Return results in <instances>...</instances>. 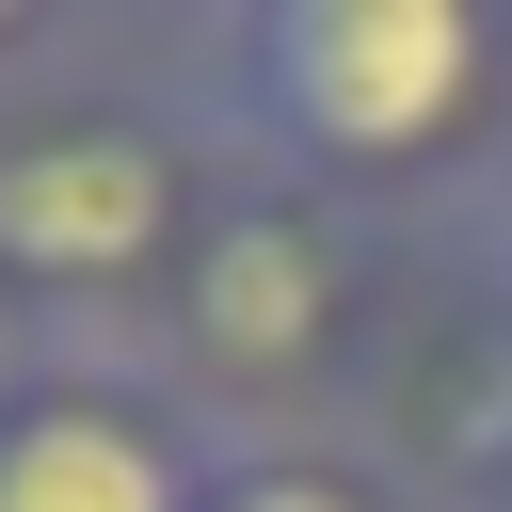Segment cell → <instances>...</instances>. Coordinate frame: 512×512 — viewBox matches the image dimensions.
Here are the masks:
<instances>
[{
  "mask_svg": "<svg viewBox=\"0 0 512 512\" xmlns=\"http://www.w3.org/2000/svg\"><path fill=\"white\" fill-rule=\"evenodd\" d=\"M176 96L368 224H480L512 176V16L496 0H240L192 32Z\"/></svg>",
  "mask_w": 512,
  "mask_h": 512,
  "instance_id": "1",
  "label": "cell"
},
{
  "mask_svg": "<svg viewBox=\"0 0 512 512\" xmlns=\"http://www.w3.org/2000/svg\"><path fill=\"white\" fill-rule=\"evenodd\" d=\"M224 192H240V144L192 96L64 80V64L0 96V288L48 336L144 352V320L176 304V272H192Z\"/></svg>",
  "mask_w": 512,
  "mask_h": 512,
  "instance_id": "2",
  "label": "cell"
},
{
  "mask_svg": "<svg viewBox=\"0 0 512 512\" xmlns=\"http://www.w3.org/2000/svg\"><path fill=\"white\" fill-rule=\"evenodd\" d=\"M400 304V256L368 208L304 192V176H256L208 208L176 304L144 320V368L240 448V432H336V400L368 384V336Z\"/></svg>",
  "mask_w": 512,
  "mask_h": 512,
  "instance_id": "3",
  "label": "cell"
},
{
  "mask_svg": "<svg viewBox=\"0 0 512 512\" xmlns=\"http://www.w3.org/2000/svg\"><path fill=\"white\" fill-rule=\"evenodd\" d=\"M352 448L416 512H512V256L480 224H448V256L400 272L352 384Z\"/></svg>",
  "mask_w": 512,
  "mask_h": 512,
  "instance_id": "4",
  "label": "cell"
},
{
  "mask_svg": "<svg viewBox=\"0 0 512 512\" xmlns=\"http://www.w3.org/2000/svg\"><path fill=\"white\" fill-rule=\"evenodd\" d=\"M208 416L96 336H48V368L0 416V512H192L208 496Z\"/></svg>",
  "mask_w": 512,
  "mask_h": 512,
  "instance_id": "5",
  "label": "cell"
},
{
  "mask_svg": "<svg viewBox=\"0 0 512 512\" xmlns=\"http://www.w3.org/2000/svg\"><path fill=\"white\" fill-rule=\"evenodd\" d=\"M192 512H416L352 432H240V448H208V496Z\"/></svg>",
  "mask_w": 512,
  "mask_h": 512,
  "instance_id": "6",
  "label": "cell"
},
{
  "mask_svg": "<svg viewBox=\"0 0 512 512\" xmlns=\"http://www.w3.org/2000/svg\"><path fill=\"white\" fill-rule=\"evenodd\" d=\"M32 368H48V320H32L16 288H0V416H16V384H32Z\"/></svg>",
  "mask_w": 512,
  "mask_h": 512,
  "instance_id": "7",
  "label": "cell"
},
{
  "mask_svg": "<svg viewBox=\"0 0 512 512\" xmlns=\"http://www.w3.org/2000/svg\"><path fill=\"white\" fill-rule=\"evenodd\" d=\"M480 240H496V256H512V176H496V208H480Z\"/></svg>",
  "mask_w": 512,
  "mask_h": 512,
  "instance_id": "8",
  "label": "cell"
}]
</instances>
